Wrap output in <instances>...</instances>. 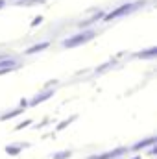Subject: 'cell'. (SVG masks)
Here are the masks:
<instances>
[{
  "label": "cell",
  "instance_id": "cell-1",
  "mask_svg": "<svg viewBox=\"0 0 157 159\" xmlns=\"http://www.w3.org/2000/svg\"><path fill=\"white\" fill-rule=\"evenodd\" d=\"M131 7H133L131 4H126V6H122V7H118L117 11H113L111 15H107V17H105V20H111V19H115V17H118V15H124V13H126V11H129Z\"/></svg>",
  "mask_w": 157,
  "mask_h": 159
},
{
  "label": "cell",
  "instance_id": "cell-2",
  "mask_svg": "<svg viewBox=\"0 0 157 159\" xmlns=\"http://www.w3.org/2000/svg\"><path fill=\"white\" fill-rule=\"evenodd\" d=\"M91 37H92V34L89 32V34H83V35H79V37H74V39L67 41L65 44H67V46H72V44H78L79 41H87V39H91Z\"/></svg>",
  "mask_w": 157,
  "mask_h": 159
},
{
  "label": "cell",
  "instance_id": "cell-3",
  "mask_svg": "<svg viewBox=\"0 0 157 159\" xmlns=\"http://www.w3.org/2000/svg\"><path fill=\"white\" fill-rule=\"evenodd\" d=\"M2 6H4V0H0V7H2Z\"/></svg>",
  "mask_w": 157,
  "mask_h": 159
}]
</instances>
